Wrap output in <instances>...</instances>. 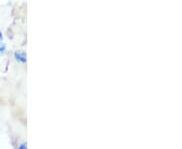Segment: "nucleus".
Listing matches in <instances>:
<instances>
[{
    "label": "nucleus",
    "instance_id": "nucleus-3",
    "mask_svg": "<svg viewBox=\"0 0 182 149\" xmlns=\"http://www.w3.org/2000/svg\"><path fill=\"white\" fill-rule=\"evenodd\" d=\"M20 149H24V148H28V144L26 143H23V144H21V145L19 146Z\"/></svg>",
    "mask_w": 182,
    "mask_h": 149
},
{
    "label": "nucleus",
    "instance_id": "nucleus-2",
    "mask_svg": "<svg viewBox=\"0 0 182 149\" xmlns=\"http://www.w3.org/2000/svg\"><path fill=\"white\" fill-rule=\"evenodd\" d=\"M5 50H6V46L3 42V36H2L1 30H0V55H3Z\"/></svg>",
    "mask_w": 182,
    "mask_h": 149
},
{
    "label": "nucleus",
    "instance_id": "nucleus-1",
    "mask_svg": "<svg viewBox=\"0 0 182 149\" xmlns=\"http://www.w3.org/2000/svg\"><path fill=\"white\" fill-rule=\"evenodd\" d=\"M14 58L17 62L20 63H25L26 62V55L23 51H16L14 52Z\"/></svg>",
    "mask_w": 182,
    "mask_h": 149
}]
</instances>
